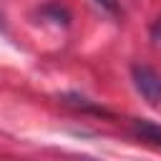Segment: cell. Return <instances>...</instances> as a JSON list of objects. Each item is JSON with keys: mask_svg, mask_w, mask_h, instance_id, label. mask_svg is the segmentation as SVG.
I'll return each mask as SVG.
<instances>
[{"mask_svg": "<svg viewBox=\"0 0 161 161\" xmlns=\"http://www.w3.org/2000/svg\"><path fill=\"white\" fill-rule=\"evenodd\" d=\"M40 13H43L45 18H50V20H55V23H63V25H68V20H70L68 10H65V8H60L58 3H48Z\"/></svg>", "mask_w": 161, "mask_h": 161, "instance_id": "obj_3", "label": "cell"}, {"mask_svg": "<svg viewBox=\"0 0 161 161\" xmlns=\"http://www.w3.org/2000/svg\"><path fill=\"white\" fill-rule=\"evenodd\" d=\"M0 28H3V20H0Z\"/></svg>", "mask_w": 161, "mask_h": 161, "instance_id": "obj_5", "label": "cell"}, {"mask_svg": "<svg viewBox=\"0 0 161 161\" xmlns=\"http://www.w3.org/2000/svg\"><path fill=\"white\" fill-rule=\"evenodd\" d=\"M131 128H133V136H138L141 141L161 148V126H158V123H153V121H148V118H136Z\"/></svg>", "mask_w": 161, "mask_h": 161, "instance_id": "obj_2", "label": "cell"}, {"mask_svg": "<svg viewBox=\"0 0 161 161\" xmlns=\"http://www.w3.org/2000/svg\"><path fill=\"white\" fill-rule=\"evenodd\" d=\"M131 80L148 106H161V73L146 63L131 65Z\"/></svg>", "mask_w": 161, "mask_h": 161, "instance_id": "obj_1", "label": "cell"}, {"mask_svg": "<svg viewBox=\"0 0 161 161\" xmlns=\"http://www.w3.org/2000/svg\"><path fill=\"white\" fill-rule=\"evenodd\" d=\"M98 8H103L106 13H111V15H118V0H93Z\"/></svg>", "mask_w": 161, "mask_h": 161, "instance_id": "obj_4", "label": "cell"}]
</instances>
